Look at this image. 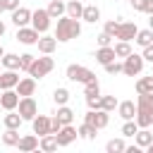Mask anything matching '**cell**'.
I'll return each mask as SVG.
<instances>
[{
	"label": "cell",
	"instance_id": "37",
	"mask_svg": "<svg viewBox=\"0 0 153 153\" xmlns=\"http://www.w3.org/2000/svg\"><path fill=\"white\" fill-rule=\"evenodd\" d=\"M136 131H139L136 120H124V124H122V136H134Z\"/></svg>",
	"mask_w": 153,
	"mask_h": 153
},
{
	"label": "cell",
	"instance_id": "9",
	"mask_svg": "<svg viewBox=\"0 0 153 153\" xmlns=\"http://www.w3.org/2000/svg\"><path fill=\"white\" fill-rule=\"evenodd\" d=\"M136 33H139V26L134 24V22H120V29H117V33H115V38H120V41H134L136 38Z\"/></svg>",
	"mask_w": 153,
	"mask_h": 153
},
{
	"label": "cell",
	"instance_id": "41",
	"mask_svg": "<svg viewBox=\"0 0 153 153\" xmlns=\"http://www.w3.org/2000/svg\"><path fill=\"white\" fill-rule=\"evenodd\" d=\"M103 67H105L108 74H120V72H122V62H117V60H112V62H108V65H103Z\"/></svg>",
	"mask_w": 153,
	"mask_h": 153
},
{
	"label": "cell",
	"instance_id": "34",
	"mask_svg": "<svg viewBox=\"0 0 153 153\" xmlns=\"http://www.w3.org/2000/svg\"><path fill=\"white\" fill-rule=\"evenodd\" d=\"M136 12H143V14H153V0H134L131 2Z\"/></svg>",
	"mask_w": 153,
	"mask_h": 153
},
{
	"label": "cell",
	"instance_id": "19",
	"mask_svg": "<svg viewBox=\"0 0 153 153\" xmlns=\"http://www.w3.org/2000/svg\"><path fill=\"white\" fill-rule=\"evenodd\" d=\"M45 10H48V14H50L53 19H60V17L67 14V2H65V0H50V5H48Z\"/></svg>",
	"mask_w": 153,
	"mask_h": 153
},
{
	"label": "cell",
	"instance_id": "29",
	"mask_svg": "<svg viewBox=\"0 0 153 153\" xmlns=\"http://www.w3.org/2000/svg\"><path fill=\"white\" fill-rule=\"evenodd\" d=\"M136 93H153V74L151 76H141L136 81Z\"/></svg>",
	"mask_w": 153,
	"mask_h": 153
},
{
	"label": "cell",
	"instance_id": "24",
	"mask_svg": "<svg viewBox=\"0 0 153 153\" xmlns=\"http://www.w3.org/2000/svg\"><path fill=\"white\" fill-rule=\"evenodd\" d=\"M57 146H60V143H57V136H55V134H45V136H41V143H38L41 151L50 153V151H55Z\"/></svg>",
	"mask_w": 153,
	"mask_h": 153
},
{
	"label": "cell",
	"instance_id": "45",
	"mask_svg": "<svg viewBox=\"0 0 153 153\" xmlns=\"http://www.w3.org/2000/svg\"><path fill=\"white\" fill-rule=\"evenodd\" d=\"M60 129H62V122L57 117H50V134H57Z\"/></svg>",
	"mask_w": 153,
	"mask_h": 153
},
{
	"label": "cell",
	"instance_id": "52",
	"mask_svg": "<svg viewBox=\"0 0 153 153\" xmlns=\"http://www.w3.org/2000/svg\"><path fill=\"white\" fill-rule=\"evenodd\" d=\"M5 33V22H0V36Z\"/></svg>",
	"mask_w": 153,
	"mask_h": 153
},
{
	"label": "cell",
	"instance_id": "27",
	"mask_svg": "<svg viewBox=\"0 0 153 153\" xmlns=\"http://www.w3.org/2000/svg\"><path fill=\"white\" fill-rule=\"evenodd\" d=\"M24 122V117L19 115V112H14V110H7V115H5V127L7 129H19V124Z\"/></svg>",
	"mask_w": 153,
	"mask_h": 153
},
{
	"label": "cell",
	"instance_id": "51",
	"mask_svg": "<svg viewBox=\"0 0 153 153\" xmlns=\"http://www.w3.org/2000/svg\"><path fill=\"white\" fill-rule=\"evenodd\" d=\"M151 19H148V29H153V14H148Z\"/></svg>",
	"mask_w": 153,
	"mask_h": 153
},
{
	"label": "cell",
	"instance_id": "33",
	"mask_svg": "<svg viewBox=\"0 0 153 153\" xmlns=\"http://www.w3.org/2000/svg\"><path fill=\"white\" fill-rule=\"evenodd\" d=\"M105 151L108 153H122V151H127V143L122 139H110L108 146H105Z\"/></svg>",
	"mask_w": 153,
	"mask_h": 153
},
{
	"label": "cell",
	"instance_id": "21",
	"mask_svg": "<svg viewBox=\"0 0 153 153\" xmlns=\"http://www.w3.org/2000/svg\"><path fill=\"white\" fill-rule=\"evenodd\" d=\"M117 55H115V48L112 45H100L98 50H96V60L100 62V65H108V62H112Z\"/></svg>",
	"mask_w": 153,
	"mask_h": 153
},
{
	"label": "cell",
	"instance_id": "2",
	"mask_svg": "<svg viewBox=\"0 0 153 153\" xmlns=\"http://www.w3.org/2000/svg\"><path fill=\"white\" fill-rule=\"evenodd\" d=\"M81 33V24L79 19H72V17H60L57 19V29H55V38L57 43H67L72 38H76Z\"/></svg>",
	"mask_w": 153,
	"mask_h": 153
},
{
	"label": "cell",
	"instance_id": "32",
	"mask_svg": "<svg viewBox=\"0 0 153 153\" xmlns=\"http://www.w3.org/2000/svg\"><path fill=\"white\" fill-rule=\"evenodd\" d=\"M19 139H22V136H19L17 129H7V131L2 134V143H5V146H17Z\"/></svg>",
	"mask_w": 153,
	"mask_h": 153
},
{
	"label": "cell",
	"instance_id": "43",
	"mask_svg": "<svg viewBox=\"0 0 153 153\" xmlns=\"http://www.w3.org/2000/svg\"><path fill=\"white\" fill-rule=\"evenodd\" d=\"M86 105H88V110H98L100 108V96H86Z\"/></svg>",
	"mask_w": 153,
	"mask_h": 153
},
{
	"label": "cell",
	"instance_id": "28",
	"mask_svg": "<svg viewBox=\"0 0 153 153\" xmlns=\"http://www.w3.org/2000/svg\"><path fill=\"white\" fill-rule=\"evenodd\" d=\"M136 45H141V48H146V45H151L153 43V29H139V33H136Z\"/></svg>",
	"mask_w": 153,
	"mask_h": 153
},
{
	"label": "cell",
	"instance_id": "36",
	"mask_svg": "<svg viewBox=\"0 0 153 153\" xmlns=\"http://www.w3.org/2000/svg\"><path fill=\"white\" fill-rule=\"evenodd\" d=\"M76 129H79V136H81V139H96V131H98V129H96L93 124H88V122H84V124L76 127Z\"/></svg>",
	"mask_w": 153,
	"mask_h": 153
},
{
	"label": "cell",
	"instance_id": "17",
	"mask_svg": "<svg viewBox=\"0 0 153 153\" xmlns=\"http://www.w3.org/2000/svg\"><path fill=\"white\" fill-rule=\"evenodd\" d=\"M117 115L122 120H134L136 117V103L134 100H122L117 103Z\"/></svg>",
	"mask_w": 153,
	"mask_h": 153
},
{
	"label": "cell",
	"instance_id": "13",
	"mask_svg": "<svg viewBox=\"0 0 153 153\" xmlns=\"http://www.w3.org/2000/svg\"><path fill=\"white\" fill-rule=\"evenodd\" d=\"M38 143H41V136H38V134H26V136H22V139H19L17 148H19L22 153H31V151H36V148H38Z\"/></svg>",
	"mask_w": 153,
	"mask_h": 153
},
{
	"label": "cell",
	"instance_id": "35",
	"mask_svg": "<svg viewBox=\"0 0 153 153\" xmlns=\"http://www.w3.org/2000/svg\"><path fill=\"white\" fill-rule=\"evenodd\" d=\"M53 100H55L57 105H67V100H69V91L62 88V86L55 88V91H53Z\"/></svg>",
	"mask_w": 153,
	"mask_h": 153
},
{
	"label": "cell",
	"instance_id": "50",
	"mask_svg": "<svg viewBox=\"0 0 153 153\" xmlns=\"http://www.w3.org/2000/svg\"><path fill=\"white\" fill-rule=\"evenodd\" d=\"M5 12V0H0V14Z\"/></svg>",
	"mask_w": 153,
	"mask_h": 153
},
{
	"label": "cell",
	"instance_id": "22",
	"mask_svg": "<svg viewBox=\"0 0 153 153\" xmlns=\"http://www.w3.org/2000/svg\"><path fill=\"white\" fill-rule=\"evenodd\" d=\"M134 139H136V146H139V148H146V146L153 141V134L148 131V127H139V131L134 134Z\"/></svg>",
	"mask_w": 153,
	"mask_h": 153
},
{
	"label": "cell",
	"instance_id": "31",
	"mask_svg": "<svg viewBox=\"0 0 153 153\" xmlns=\"http://www.w3.org/2000/svg\"><path fill=\"white\" fill-rule=\"evenodd\" d=\"M2 67H5V69H19V55L5 53V55H2Z\"/></svg>",
	"mask_w": 153,
	"mask_h": 153
},
{
	"label": "cell",
	"instance_id": "25",
	"mask_svg": "<svg viewBox=\"0 0 153 153\" xmlns=\"http://www.w3.org/2000/svg\"><path fill=\"white\" fill-rule=\"evenodd\" d=\"M81 14H84V5H81V0H69V2H67V17H72V19H81Z\"/></svg>",
	"mask_w": 153,
	"mask_h": 153
},
{
	"label": "cell",
	"instance_id": "38",
	"mask_svg": "<svg viewBox=\"0 0 153 153\" xmlns=\"http://www.w3.org/2000/svg\"><path fill=\"white\" fill-rule=\"evenodd\" d=\"M100 108L108 110V112H112L117 108V98L115 96H100Z\"/></svg>",
	"mask_w": 153,
	"mask_h": 153
},
{
	"label": "cell",
	"instance_id": "39",
	"mask_svg": "<svg viewBox=\"0 0 153 153\" xmlns=\"http://www.w3.org/2000/svg\"><path fill=\"white\" fill-rule=\"evenodd\" d=\"M86 88H84V96H100V86H98V79H93V81H88V84H84Z\"/></svg>",
	"mask_w": 153,
	"mask_h": 153
},
{
	"label": "cell",
	"instance_id": "12",
	"mask_svg": "<svg viewBox=\"0 0 153 153\" xmlns=\"http://www.w3.org/2000/svg\"><path fill=\"white\" fill-rule=\"evenodd\" d=\"M19 98H22V96H19L14 88H5V91H2V96H0V105H2L5 110H17Z\"/></svg>",
	"mask_w": 153,
	"mask_h": 153
},
{
	"label": "cell",
	"instance_id": "6",
	"mask_svg": "<svg viewBox=\"0 0 153 153\" xmlns=\"http://www.w3.org/2000/svg\"><path fill=\"white\" fill-rule=\"evenodd\" d=\"M84 122L93 124L96 129H103V127H108V122H110V112L103 110V108H98V110H88V112L84 115Z\"/></svg>",
	"mask_w": 153,
	"mask_h": 153
},
{
	"label": "cell",
	"instance_id": "54",
	"mask_svg": "<svg viewBox=\"0 0 153 153\" xmlns=\"http://www.w3.org/2000/svg\"><path fill=\"white\" fill-rule=\"evenodd\" d=\"M129 2H134V0H129Z\"/></svg>",
	"mask_w": 153,
	"mask_h": 153
},
{
	"label": "cell",
	"instance_id": "53",
	"mask_svg": "<svg viewBox=\"0 0 153 153\" xmlns=\"http://www.w3.org/2000/svg\"><path fill=\"white\" fill-rule=\"evenodd\" d=\"M2 55H5V48H2V43H0V60H2Z\"/></svg>",
	"mask_w": 153,
	"mask_h": 153
},
{
	"label": "cell",
	"instance_id": "26",
	"mask_svg": "<svg viewBox=\"0 0 153 153\" xmlns=\"http://www.w3.org/2000/svg\"><path fill=\"white\" fill-rule=\"evenodd\" d=\"M81 19H84V22L96 24V22L100 19V10H98L96 5H84V14H81Z\"/></svg>",
	"mask_w": 153,
	"mask_h": 153
},
{
	"label": "cell",
	"instance_id": "20",
	"mask_svg": "<svg viewBox=\"0 0 153 153\" xmlns=\"http://www.w3.org/2000/svg\"><path fill=\"white\" fill-rule=\"evenodd\" d=\"M36 45H38V50H41L43 55H50V53L57 48V38H55V36H41Z\"/></svg>",
	"mask_w": 153,
	"mask_h": 153
},
{
	"label": "cell",
	"instance_id": "15",
	"mask_svg": "<svg viewBox=\"0 0 153 153\" xmlns=\"http://www.w3.org/2000/svg\"><path fill=\"white\" fill-rule=\"evenodd\" d=\"M31 124H33V134H38V136L50 134V117H45V115H36V117L31 120Z\"/></svg>",
	"mask_w": 153,
	"mask_h": 153
},
{
	"label": "cell",
	"instance_id": "46",
	"mask_svg": "<svg viewBox=\"0 0 153 153\" xmlns=\"http://www.w3.org/2000/svg\"><path fill=\"white\" fill-rule=\"evenodd\" d=\"M141 55H143V60H148V62H153V43H151V45H146Z\"/></svg>",
	"mask_w": 153,
	"mask_h": 153
},
{
	"label": "cell",
	"instance_id": "11",
	"mask_svg": "<svg viewBox=\"0 0 153 153\" xmlns=\"http://www.w3.org/2000/svg\"><path fill=\"white\" fill-rule=\"evenodd\" d=\"M55 136H57V143H60V146H69V143L79 136V129H76L74 124H62V129H60Z\"/></svg>",
	"mask_w": 153,
	"mask_h": 153
},
{
	"label": "cell",
	"instance_id": "14",
	"mask_svg": "<svg viewBox=\"0 0 153 153\" xmlns=\"http://www.w3.org/2000/svg\"><path fill=\"white\" fill-rule=\"evenodd\" d=\"M17 84H19L17 69H5V72H0V88H2V91H5V88H17Z\"/></svg>",
	"mask_w": 153,
	"mask_h": 153
},
{
	"label": "cell",
	"instance_id": "4",
	"mask_svg": "<svg viewBox=\"0 0 153 153\" xmlns=\"http://www.w3.org/2000/svg\"><path fill=\"white\" fill-rule=\"evenodd\" d=\"M67 79H69V81L88 84V81H93V79H96V74H93L88 67H84V65H69V67H67Z\"/></svg>",
	"mask_w": 153,
	"mask_h": 153
},
{
	"label": "cell",
	"instance_id": "48",
	"mask_svg": "<svg viewBox=\"0 0 153 153\" xmlns=\"http://www.w3.org/2000/svg\"><path fill=\"white\" fill-rule=\"evenodd\" d=\"M139 151H141L139 146H127V153H139Z\"/></svg>",
	"mask_w": 153,
	"mask_h": 153
},
{
	"label": "cell",
	"instance_id": "49",
	"mask_svg": "<svg viewBox=\"0 0 153 153\" xmlns=\"http://www.w3.org/2000/svg\"><path fill=\"white\" fill-rule=\"evenodd\" d=\"M146 151H148V153H153V141H151V143L146 146Z\"/></svg>",
	"mask_w": 153,
	"mask_h": 153
},
{
	"label": "cell",
	"instance_id": "47",
	"mask_svg": "<svg viewBox=\"0 0 153 153\" xmlns=\"http://www.w3.org/2000/svg\"><path fill=\"white\" fill-rule=\"evenodd\" d=\"M19 7V0H5V10H10V12H14Z\"/></svg>",
	"mask_w": 153,
	"mask_h": 153
},
{
	"label": "cell",
	"instance_id": "7",
	"mask_svg": "<svg viewBox=\"0 0 153 153\" xmlns=\"http://www.w3.org/2000/svg\"><path fill=\"white\" fill-rule=\"evenodd\" d=\"M50 14H48V10H33V14H31V26L38 31V33H45L48 29H50Z\"/></svg>",
	"mask_w": 153,
	"mask_h": 153
},
{
	"label": "cell",
	"instance_id": "10",
	"mask_svg": "<svg viewBox=\"0 0 153 153\" xmlns=\"http://www.w3.org/2000/svg\"><path fill=\"white\" fill-rule=\"evenodd\" d=\"M38 38H41V33L33 26H19L17 29V41L24 45H33V43H38Z\"/></svg>",
	"mask_w": 153,
	"mask_h": 153
},
{
	"label": "cell",
	"instance_id": "23",
	"mask_svg": "<svg viewBox=\"0 0 153 153\" xmlns=\"http://www.w3.org/2000/svg\"><path fill=\"white\" fill-rule=\"evenodd\" d=\"M55 117H57L62 124H72V122H74V110H72V108H67V105H57Z\"/></svg>",
	"mask_w": 153,
	"mask_h": 153
},
{
	"label": "cell",
	"instance_id": "3",
	"mask_svg": "<svg viewBox=\"0 0 153 153\" xmlns=\"http://www.w3.org/2000/svg\"><path fill=\"white\" fill-rule=\"evenodd\" d=\"M53 67H55V60H53V57H33V65L29 67V74H31L33 79H41V76H45V74H50Z\"/></svg>",
	"mask_w": 153,
	"mask_h": 153
},
{
	"label": "cell",
	"instance_id": "5",
	"mask_svg": "<svg viewBox=\"0 0 153 153\" xmlns=\"http://www.w3.org/2000/svg\"><path fill=\"white\" fill-rule=\"evenodd\" d=\"M141 69H143V55L131 53V55L124 57V62H122V74H127V76H136V74H141Z\"/></svg>",
	"mask_w": 153,
	"mask_h": 153
},
{
	"label": "cell",
	"instance_id": "8",
	"mask_svg": "<svg viewBox=\"0 0 153 153\" xmlns=\"http://www.w3.org/2000/svg\"><path fill=\"white\" fill-rule=\"evenodd\" d=\"M17 112H19L24 120H33V117L38 115V105H36V100H33L31 96H22V98H19V105H17Z\"/></svg>",
	"mask_w": 153,
	"mask_h": 153
},
{
	"label": "cell",
	"instance_id": "16",
	"mask_svg": "<svg viewBox=\"0 0 153 153\" xmlns=\"http://www.w3.org/2000/svg\"><path fill=\"white\" fill-rule=\"evenodd\" d=\"M31 10H26V7H17L14 12H12V24L19 29V26H26L29 22H31Z\"/></svg>",
	"mask_w": 153,
	"mask_h": 153
},
{
	"label": "cell",
	"instance_id": "40",
	"mask_svg": "<svg viewBox=\"0 0 153 153\" xmlns=\"http://www.w3.org/2000/svg\"><path fill=\"white\" fill-rule=\"evenodd\" d=\"M33 65V55L31 53H24V55H19V69H24V72H29V67Z\"/></svg>",
	"mask_w": 153,
	"mask_h": 153
},
{
	"label": "cell",
	"instance_id": "1",
	"mask_svg": "<svg viewBox=\"0 0 153 153\" xmlns=\"http://www.w3.org/2000/svg\"><path fill=\"white\" fill-rule=\"evenodd\" d=\"M134 120H136L139 127H151L153 124V93H139Z\"/></svg>",
	"mask_w": 153,
	"mask_h": 153
},
{
	"label": "cell",
	"instance_id": "18",
	"mask_svg": "<svg viewBox=\"0 0 153 153\" xmlns=\"http://www.w3.org/2000/svg\"><path fill=\"white\" fill-rule=\"evenodd\" d=\"M33 91H36V79L31 74L24 76V79H19V84H17V93L19 96H33Z\"/></svg>",
	"mask_w": 153,
	"mask_h": 153
},
{
	"label": "cell",
	"instance_id": "30",
	"mask_svg": "<svg viewBox=\"0 0 153 153\" xmlns=\"http://www.w3.org/2000/svg\"><path fill=\"white\" fill-rule=\"evenodd\" d=\"M112 48H115V55H117V57H127V55H131V53H134V50H131V45H129V41H117Z\"/></svg>",
	"mask_w": 153,
	"mask_h": 153
},
{
	"label": "cell",
	"instance_id": "42",
	"mask_svg": "<svg viewBox=\"0 0 153 153\" xmlns=\"http://www.w3.org/2000/svg\"><path fill=\"white\" fill-rule=\"evenodd\" d=\"M117 29H120V22H115V19H112V22H105V26H103V31H108V33H110L112 38H115Z\"/></svg>",
	"mask_w": 153,
	"mask_h": 153
},
{
	"label": "cell",
	"instance_id": "44",
	"mask_svg": "<svg viewBox=\"0 0 153 153\" xmlns=\"http://www.w3.org/2000/svg\"><path fill=\"white\" fill-rule=\"evenodd\" d=\"M110 41H112V36H110L108 31H103V33H98V45H110Z\"/></svg>",
	"mask_w": 153,
	"mask_h": 153
}]
</instances>
